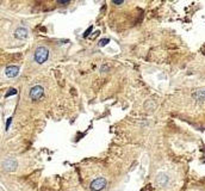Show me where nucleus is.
Returning a JSON list of instances; mask_svg holds the SVG:
<instances>
[{"mask_svg":"<svg viewBox=\"0 0 205 191\" xmlns=\"http://www.w3.org/2000/svg\"><path fill=\"white\" fill-rule=\"evenodd\" d=\"M35 61L37 62V63H44L47 60H48V57H49V50L45 48V47H38L37 49H36V51H35Z\"/></svg>","mask_w":205,"mask_h":191,"instance_id":"f257e3e1","label":"nucleus"},{"mask_svg":"<svg viewBox=\"0 0 205 191\" xmlns=\"http://www.w3.org/2000/svg\"><path fill=\"white\" fill-rule=\"evenodd\" d=\"M44 96V88L41 85H36L30 90V98L32 101H40Z\"/></svg>","mask_w":205,"mask_h":191,"instance_id":"f03ea898","label":"nucleus"},{"mask_svg":"<svg viewBox=\"0 0 205 191\" xmlns=\"http://www.w3.org/2000/svg\"><path fill=\"white\" fill-rule=\"evenodd\" d=\"M106 184H107V182L105 178H101V177L97 178L91 183V190L92 191H100L106 186Z\"/></svg>","mask_w":205,"mask_h":191,"instance_id":"7ed1b4c3","label":"nucleus"},{"mask_svg":"<svg viewBox=\"0 0 205 191\" xmlns=\"http://www.w3.org/2000/svg\"><path fill=\"white\" fill-rule=\"evenodd\" d=\"M3 169L7 172H13L17 169V161L13 159H5L3 161Z\"/></svg>","mask_w":205,"mask_h":191,"instance_id":"20e7f679","label":"nucleus"},{"mask_svg":"<svg viewBox=\"0 0 205 191\" xmlns=\"http://www.w3.org/2000/svg\"><path fill=\"white\" fill-rule=\"evenodd\" d=\"M18 73H19V67L17 66H9L5 69V74L7 78H14L18 75Z\"/></svg>","mask_w":205,"mask_h":191,"instance_id":"39448f33","label":"nucleus"},{"mask_svg":"<svg viewBox=\"0 0 205 191\" xmlns=\"http://www.w3.org/2000/svg\"><path fill=\"white\" fill-rule=\"evenodd\" d=\"M14 37L18 40H25L27 37V30L25 27H18L14 31Z\"/></svg>","mask_w":205,"mask_h":191,"instance_id":"423d86ee","label":"nucleus"},{"mask_svg":"<svg viewBox=\"0 0 205 191\" xmlns=\"http://www.w3.org/2000/svg\"><path fill=\"white\" fill-rule=\"evenodd\" d=\"M193 98H196L198 102H203L205 99V90H198L193 93Z\"/></svg>","mask_w":205,"mask_h":191,"instance_id":"0eeeda50","label":"nucleus"},{"mask_svg":"<svg viewBox=\"0 0 205 191\" xmlns=\"http://www.w3.org/2000/svg\"><path fill=\"white\" fill-rule=\"evenodd\" d=\"M156 180H158V183H159L160 185H166V184L168 183L169 178H168V176H167L166 173H160V174L158 176Z\"/></svg>","mask_w":205,"mask_h":191,"instance_id":"6e6552de","label":"nucleus"},{"mask_svg":"<svg viewBox=\"0 0 205 191\" xmlns=\"http://www.w3.org/2000/svg\"><path fill=\"white\" fill-rule=\"evenodd\" d=\"M14 94H17V90H16V88H11V90L6 93V97H11V96H14Z\"/></svg>","mask_w":205,"mask_h":191,"instance_id":"1a4fd4ad","label":"nucleus"},{"mask_svg":"<svg viewBox=\"0 0 205 191\" xmlns=\"http://www.w3.org/2000/svg\"><path fill=\"white\" fill-rule=\"evenodd\" d=\"M109 42H110V40H109V38H104V40H100V41H99V46H100V47H104V46H106V44H107Z\"/></svg>","mask_w":205,"mask_h":191,"instance_id":"9d476101","label":"nucleus"},{"mask_svg":"<svg viewBox=\"0 0 205 191\" xmlns=\"http://www.w3.org/2000/svg\"><path fill=\"white\" fill-rule=\"evenodd\" d=\"M92 30H93V26L91 25V26H90L88 29H87V30L85 31V34H83V37H87V36H88V35L91 34V31H92Z\"/></svg>","mask_w":205,"mask_h":191,"instance_id":"9b49d317","label":"nucleus"},{"mask_svg":"<svg viewBox=\"0 0 205 191\" xmlns=\"http://www.w3.org/2000/svg\"><path fill=\"white\" fill-rule=\"evenodd\" d=\"M57 3L60 5H68L70 3V0H57Z\"/></svg>","mask_w":205,"mask_h":191,"instance_id":"f8f14e48","label":"nucleus"},{"mask_svg":"<svg viewBox=\"0 0 205 191\" xmlns=\"http://www.w3.org/2000/svg\"><path fill=\"white\" fill-rule=\"evenodd\" d=\"M111 1L114 4V5H121L124 3V0H111Z\"/></svg>","mask_w":205,"mask_h":191,"instance_id":"ddd939ff","label":"nucleus"},{"mask_svg":"<svg viewBox=\"0 0 205 191\" xmlns=\"http://www.w3.org/2000/svg\"><path fill=\"white\" fill-rule=\"evenodd\" d=\"M11 121H12V118H9L7 119V122H6V130L10 128V124H11Z\"/></svg>","mask_w":205,"mask_h":191,"instance_id":"4468645a","label":"nucleus"},{"mask_svg":"<svg viewBox=\"0 0 205 191\" xmlns=\"http://www.w3.org/2000/svg\"><path fill=\"white\" fill-rule=\"evenodd\" d=\"M109 69V67L107 66H104V67H101V72H105V71H107Z\"/></svg>","mask_w":205,"mask_h":191,"instance_id":"2eb2a0df","label":"nucleus"}]
</instances>
